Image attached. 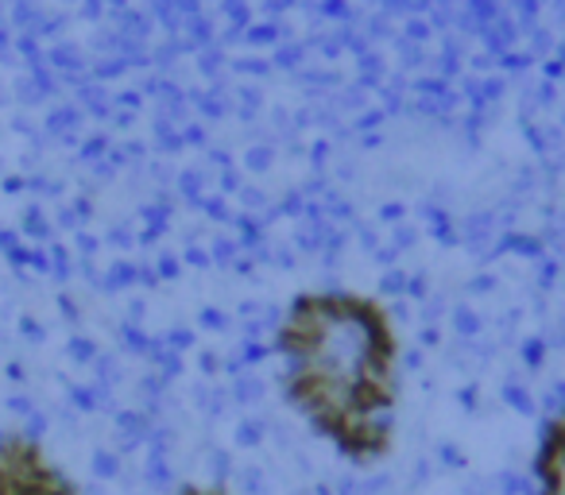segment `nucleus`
<instances>
[{"mask_svg": "<svg viewBox=\"0 0 565 495\" xmlns=\"http://www.w3.org/2000/svg\"><path fill=\"white\" fill-rule=\"evenodd\" d=\"M279 387L291 415L345 464L372 469L399 430V333L376 299L307 291L275 330Z\"/></svg>", "mask_w": 565, "mask_h": 495, "instance_id": "nucleus-1", "label": "nucleus"}, {"mask_svg": "<svg viewBox=\"0 0 565 495\" xmlns=\"http://www.w3.org/2000/svg\"><path fill=\"white\" fill-rule=\"evenodd\" d=\"M174 495H233V492L221 487V484H182Z\"/></svg>", "mask_w": 565, "mask_h": 495, "instance_id": "nucleus-4", "label": "nucleus"}, {"mask_svg": "<svg viewBox=\"0 0 565 495\" xmlns=\"http://www.w3.org/2000/svg\"><path fill=\"white\" fill-rule=\"evenodd\" d=\"M534 495H565V399L554 407L534 449Z\"/></svg>", "mask_w": 565, "mask_h": 495, "instance_id": "nucleus-3", "label": "nucleus"}, {"mask_svg": "<svg viewBox=\"0 0 565 495\" xmlns=\"http://www.w3.org/2000/svg\"><path fill=\"white\" fill-rule=\"evenodd\" d=\"M0 495H82L74 476L40 438L0 433Z\"/></svg>", "mask_w": 565, "mask_h": 495, "instance_id": "nucleus-2", "label": "nucleus"}]
</instances>
